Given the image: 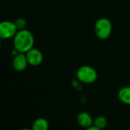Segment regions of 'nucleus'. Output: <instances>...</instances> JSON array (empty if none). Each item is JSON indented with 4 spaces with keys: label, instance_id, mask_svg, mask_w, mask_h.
Listing matches in <instances>:
<instances>
[{
    "label": "nucleus",
    "instance_id": "obj_1",
    "mask_svg": "<svg viewBox=\"0 0 130 130\" xmlns=\"http://www.w3.org/2000/svg\"><path fill=\"white\" fill-rule=\"evenodd\" d=\"M35 38L33 34L27 29H21L17 31L13 38V45L19 53H26L34 47Z\"/></svg>",
    "mask_w": 130,
    "mask_h": 130
},
{
    "label": "nucleus",
    "instance_id": "obj_2",
    "mask_svg": "<svg viewBox=\"0 0 130 130\" xmlns=\"http://www.w3.org/2000/svg\"><path fill=\"white\" fill-rule=\"evenodd\" d=\"M95 34L99 39L106 40L109 38L112 31V25L109 19L100 18L97 19L94 25Z\"/></svg>",
    "mask_w": 130,
    "mask_h": 130
},
{
    "label": "nucleus",
    "instance_id": "obj_3",
    "mask_svg": "<svg viewBox=\"0 0 130 130\" xmlns=\"http://www.w3.org/2000/svg\"><path fill=\"white\" fill-rule=\"evenodd\" d=\"M77 80L83 84H93L95 82L98 77L97 71L89 65H83L80 67L77 71Z\"/></svg>",
    "mask_w": 130,
    "mask_h": 130
},
{
    "label": "nucleus",
    "instance_id": "obj_4",
    "mask_svg": "<svg viewBox=\"0 0 130 130\" xmlns=\"http://www.w3.org/2000/svg\"><path fill=\"white\" fill-rule=\"evenodd\" d=\"M18 28L14 22L2 21L0 22V38L7 40L14 38L18 31Z\"/></svg>",
    "mask_w": 130,
    "mask_h": 130
},
{
    "label": "nucleus",
    "instance_id": "obj_5",
    "mask_svg": "<svg viewBox=\"0 0 130 130\" xmlns=\"http://www.w3.org/2000/svg\"><path fill=\"white\" fill-rule=\"evenodd\" d=\"M25 55L28 64L31 65V66H38L43 62L44 60L42 52L39 49L35 47H32L28 51H27L25 53Z\"/></svg>",
    "mask_w": 130,
    "mask_h": 130
},
{
    "label": "nucleus",
    "instance_id": "obj_6",
    "mask_svg": "<svg viewBox=\"0 0 130 130\" xmlns=\"http://www.w3.org/2000/svg\"><path fill=\"white\" fill-rule=\"evenodd\" d=\"M28 65L25 53H19L16 54L12 60V67L15 71L22 72L27 68Z\"/></svg>",
    "mask_w": 130,
    "mask_h": 130
},
{
    "label": "nucleus",
    "instance_id": "obj_7",
    "mask_svg": "<svg viewBox=\"0 0 130 130\" xmlns=\"http://www.w3.org/2000/svg\"><path fill=\"white\" fill-rule=\"evenodd\" d=\"M77 121L78 124L84 128H89L93 125V119L92 116H90V114H89L87 112H80L77 115Z\"/></svg>",
    "mask_w": 130,
    "mask_h": 130
},
{
    "label": "nucleus",
    "instance_id": "obj_8",
    "mask_svg": "<svg viewBox=\"0 0 130 130\" xmlns=\"http://www.w3.org/2000/svg\"><path fill=\"white\" fill-rule=\"evenodd\" d=\"M118 98L123 104L130 106V87H122L118 92Z\"/></svg>",
    "mask_w": 130,
    "mask_h": 130
},
{
    "label": "nucleus",
    "instance_id": "obj_9",
    "mask_svg": "<svg viewBox=\"0 0 130 130\" xmlns=\"http://www.w3.org/2000/svg\"><path fill=\"white\" fill-rule=\"evenodd\" d=\"M49 123L47 120L44 118H38L36 119L31 126L32 130H48Z\"/></svg>",
    "mask_w": 130,
    "mask_h": 130
},
{
    "label": "nucleus",
    "instance_id": "obj_10",
    "mask_svg": "<svg viewBox=\"0 0 130 130\" xmlns=\"http://www.w3.org/2000/svg\"><path fill=\"white\" fill-rule=\"evenodd\" d=\"M106 125H107V119L103 116H99L93 119V125L101 130L105 128Z\"/></svg>",
    "mask_w": 130,
    "mask_h": 130
},
{
    "label": "nucleus",
    "instance_id": "obj_11",
    "mask_svg": "<svg viewBox=\"0 0 130 130\" xmlns=\"http://www.w3.org/2000/svg\"><path fill=\"white\" fill-rule=\"evenodd\" d=\"M14 22L16 25L18 30L24 29V28L26 25V20L25 19H22V18H19V19H16Z\"/></svg>",
    "mask_w": 130,
    "mask_h": 130
},
{
    "label": "nucleus",
    "instance_id": "obj_12",
    "mask_svg": "<svg viewBox=\"0 0 130 130\" xmlns=\"http://www.w3.org/2000/svg\"><path fill=\"white\" fill-rule=\"evenodd\" d=\"M85 130H101V129H100V128H96V126H94V125H93L92 126H90V127H89V128H85Z\"/></svg>",
    "mask_w": 130,
    "mask_h": 130
},
{
    "label": "nucleus",
    "instance_id": "obj_13",
    "mask_svg": "<svg viewBox=\"0 0 130 130\" xmlns=\"http://www.w3.org/2000/svg\"><path fill=\"white\" fill-rule=\"evenodd\" d=\"M21 130H32V129L31 128H22Z\"/></svg>",
    "mask_w": 130,
    "mask_h": 130
},
{
    "label": "nucleus",
    "instance_id": "obj_14",
    "mask_svg": "<svg viewBox=\"0 0 130 130\" xmlns=\"http://www.w3.org/2000/svg\"><path fill=\"white\" fill-rule=\"evenodd\" d=\"M2 41V39L0 38V48H1V45H2V41Z\"/></svg>",
    "mask_w": 130,
    "mask_h": 130
}]
</instances>
